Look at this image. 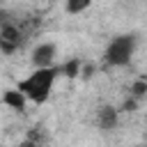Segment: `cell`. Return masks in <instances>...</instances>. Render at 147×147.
<instances>
[{
	"mask_svg": "<svg viewBox=\"0 0 147 147\" xmlns=\"http://www.w3.org/2000/svg\"><path fill=\"white\" fill-rule=\"evenodd\" d=\"M60 76V67H48V69H34L28 78H23L18 83V92L30 99L32 103H44L51 96V87L55 83V78Z\"/></svg>",
	"mask_w": 147,
	"mask_h": 147,
	"instance_id": "1",
	"label": "cell"
},
{
	"mask_svg": "<svg viewBox=\"0 0 147 147\" xmlns=\"http://www.w3.org/2000/svg\"><path fill=\"white\" fill-rule=\"evenodd\" d=\"M136 51V34H119L115 37L103 53V60L108 67H126Z\"/></svg>",
	"mask_w": 147,
	"mask_h": 147,
	"instance_id": "2",
	"label": "cell"
},
{
	"mask_svg": "<svg viewBox=\"0 0 147 147\" xmlns=\"http://www.w3.org/2000/svg\"><path fill=\"white\" fill-rule=\"evenodd\" d=\"M23 41H25V34H23V30H21L14 21L0 25V51H2L5 55L16 53V51L23 46Z\"/></svg>",
	"mask_w": 147,
	"mask_h": 147,
	"instance_id": "3",
	"label": "cell"
},
{
	"mask_svg": "<svg viewBox=\"0 0 147 147\" xmlns=\"http://www.w3.org/2000/svg\"><path fill=\"white\" fill-rule=\"evenodd\" d=\"M55 53H57L55 44H51V41H46V44H39V46L32 51V64H34L37 69H48V67H53Z\"/></svg>",
	"mask_w": 147,
	"mask_h": 147,
	"instance_id": "4",
	"label": "cell"
},
{
	"mask_svg": "<svg viewBox=\"0 0 147 147\" xmlns=\"http://www.w3.org/2000/svg\"><path fill=\"white\" fill-rule=\"evenodd\" d=\"M117 119H119V113L113 106H101L96 110V124L101 131H113L117 126Z\"/></svg>",
	"mask_w": 147,
	"mask_h": 147,
	"instance_id": "5",
	"label": "cell"
},
{
	"mask_svg": "<svg viewBox=\"0 0 147 147\" xmlns=\"http://www.w3.org/2000/svg\"><path fill=\"white\" fill-rule=\"evenodd\" d=\"M2 103L9 106V108L16 110V113H23V110H25V96H23L18 90H5V94H2Z\"/></svg>",
	"mask_w": 147,
	"mask_h": 147,
	"instance_id": "6",
	"label": "cell"
},
{
	"mask_svg": "<svg viewBox=\"0 0 147 147\" xmlns=\"http://www.w3.org/2000/svg\"><path fill=\"white\" fill-rule=\"evenodd\" d=\"M78 71H80V60H69V62H64L60 67V74L62 76H69V78L78 76Z\"/></svg>",
	"mask_w": 147,
	"mask_h": 147,
	"instance_id": "7",
	"label": "cell"
},
{
	"mask_svg": "<svg viewBox=\"0 0 147 147\" xmlns=\"http://www.w3.org/2000/svg\"><path fill=\"white\" fill-rule=\"evenodd\" d=\"M87 7H90V0H69V2L64 5L67 14H80V11H85Z\"/></svg>",
	"mask_w": 147,
	"mask_h": 147,
	"instance_id": "8",
	"label": "cell"
},
{
	"mask_svg": "<svg viewBox=\"0 0 147 147\" xmlns=\"http://www.w3.org/2000/svg\"><path fill=\"white\" fill-rule=\"evenodd\" d=\"M145 94H147V80L140 78V80L133 83V87H131V96H133V99H142Z\"/></svg>",
	"mask_w": 147,
	"mask_h": 147,
	"instance_id": "9",
	"label": "cell"
},
{
	"mask_svg": "<svg viewBox=\"0 0 147 147\" xmlns=\"http://www.w3.org/2000/svg\"><path fill=\"white\" fill-rule=\"evenodd\" d=\"M145 80H147V76H145Z\"/></svg>",
	"mask_w": 147,
	"mask_h": 147,
	"instance_id": "10",
	"label": "cell"
}]
</instances>
